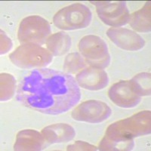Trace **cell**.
Segmentation results:
<instances>
[{
    "label": "cell",
    "instance_id": "cell-11",
    "mask_svg": "<svg viewBox=\"0 0 151 151\" xmlns=\"http://www.w3.org/2000/svg\"><path fill=\"white\" fill-rule=\"evenodd\" d=\"M76 81L79 87L89 91H98L104 88L109 83L107 73L102 69L86 67L78 73Z\"/></svg>",
    "mask_w": 151,
    "mask_h": 151
},
{
    "label": "cell",
    "instance_id": "cell-15",
    "mask_svg": "<svg viewBox=\"0 0 151 151\" xmlns=\"http://www.w3.org/2000/svg\"><path fill=\"white\" fill-rule=\"evenodd\" d=\"M46 47L53 56H62L68 52L71 47L70 36L64 32L52 34L47 39Z\"/></svg>",
    "mask_w": 151,
    "mask_h": 151
},
{
    "label": "cell",
    "instance_id": "cell-19",
    "mask_svg": "<svg viewBox=\"0 0 151 151\" xmlns=\"http://www.w3.org/2000/svg\"><path fill=\"white\" fill-rule=\"evenodd\" d=\"M134 140L126 142L112 141L104 137L100 142L98 150H132L134 147Z\"/></svg>",
    "mask_w": 151,
    "mask_h": 151
},
{
    "label": "cell",
    "instance_id": "cell-18",
    "mask_svg": "<svg viewBox=\"0 0 151 151\" xmlns=\"http://www.w3.org/2000/svg\"><path fill=\"white\" fill-rule=\"evenodd\" d=\"M15 91V79L8 73L1 74V101L12 98Z\"/></svg>",
    "mask_w": 151,
    "mask_h": 151
},
{
    "label": "cell",
    "instance_id": "cell-20",
    "mask_svg": "<svg viewBox=\"0 0 151 151\" xmlns=\"http://www.w3.org/2000/svg\"><path fill=\"white\" fill-rule=\"evenodd\" d=\"M67 150H97V147L85 141H76L73 144L67 147Z\"/></svg>",
    "mask_w": 151,
    "mask_h": 151
},
{
    "label": "cell",
    "instance_id": "cell-14",
    "mask_svg": "<svg viewBox=\"0 0 151 151\" xmlns=\"http://www.w3.org/2000/svg\"><path fill=\"white\" fill-rule=\"evenodd\" d=\"M150 2H147L140 10L130 14L129 23L132 29L139 33H150Z\"/></svg>",
    "mask_w": 151,
    "mask_h": 151
},
{
    "label": "cell",
    "instance_id": "cell-12",
    "mask_svg": "<svg viewBox=\"0 0 151 151\" xmlns=\"http://www.w3.org/2000/svg\"><path fill=\"white\" fill-rule=\"evenodd\" d=\"M41 134L47 143L52 144L72 141L76 135V132L68 124L57 123L44 128Z\"/></svg>",
    "mask_w": 151,
    "mask_h": 151
},
{
    "label": "cell",
    "instance_id": "cell-13",
    "mask_svg": "<svg viewBox=\"0 0 151 151\" xmlns=\"http://www.w3.org/2000/svg\"><path fill=\"white\" fill-rule=\"evenodd\" d=\"M42 134L33 129L18 132L14 146V150H42L45 147Z\"/></svg>",
    "mask_w": 151,
    "mask_h": 151
},
{
    "label": "cell",
    "instance_id": "cell-8",
    "mask_svg": "<svg viewBox=\"0 0 151 151\" xmlns=\"http://www.w3.org/2000/svg\"><path fill=\"white\" fill-rule=\"evenodd\" d=\"M112 110L106 103L90 100L78 105L72 111L71 116L79 122L101 123L111 116Z\"/></svg>",
    "mask_w": 151,
    "mask_h": 151
},
{
    "label": "cell",
    "instance_id": "cell-5",
    "mask_svg": "<svg viewBox=\"0 0 151 151\" xmlns=\"http://www.w3.org/2000/svg\"><path fill=\"white\" fill-rule=\"evenodd\" d=\"M78 48L86 64L98 69L110 65V55L106 42L98 36L88 35L80 40Z\"/></svg>",
    "mask_w": 151,
    "mask_h": 151
},
{
    "label": "cell",
    "instance_id": "cell-3",
    "mask_svg": "<svg viewBox=\"0 0 151 151\" xmlns=\"http://www.w3.org/2000/svg\"><path fill=\"white\" fill-rule=\"evenodd\" d=\"M11 61L21 69L45 68L52 61L53 55L48 50L34 43L22 44L9 55Z\"/></svg>",
    "mask_w": 151,
    "mask_h": 151
},
{
    "label": "cell",
    "instance_id": "cell-21",
    "mask_svg": "<svg viewBox=\"0 0 151 151\" xmlns=\"http://www.w3.org/2000/svg\"><path fill=\"white\" fill-rule=\"evenodd\" d=\"M12 48V42L10 38L1 31V55H5Z\"/></svg>",
    "mask_w": 151,
    "mask_h": 151
},
{
    "label": "cell",
    "instance_id": "cell-10",
    "mask_svg": "<svg viewBox=\"0 0 151 151\" xmlns=\"http://www.w3.org/2000/svg\"><path fill=\"white\" fill-rule=\"evenodd\" d=\"M108 96L116 106L125 109L134 108L141 101V97L133 91L128 80L113 84L109 89Z\"/></svg>",
    "mask_w": 151,
    "mask_h": 151
},
{
    "label": "cell",
    "instance_id": "cell-6",
    "mask_svg": "<svg viewBox=\"0 0 151 151\" xmlns=\"http://www.w3.org/2000/svg\"><path fill=\"white\" fill-rule=\"evenodd\" d=\"M52 33L49 23L39 15H31L25 17L20 23L17 31V38L21 44L34 43L43 45Z\"/></svg>",
    "mask_w": 151,
    "mask_h": 151
},
{
    "label": "cell",
    "instance_id": "cell-9",
    "mask_svg": "<svg viewBox=\"0 0 151 151\" xmlns=\"http://www.w3.org/2000/svg\"><path fill=\"white\" fill-rule=\"evenodd\" d=\"M106 35L117 47L125 51H139L145 45V41L142 36L126 28H110L106 31Z\"/></svg>",
    "mask_w": 151,
    "mask_h": 151
},
{
    "label": "cell",
    "instance_id": "cell-2",
    "mask_svg": "<svg viewBox=\"0 0 151 151\" xmlns=\"http://www.w3.org/2000/svg\"><path fill=\"white\" fill-rule=\"evenodd\" d=\"M150 110H144L129 118L117 121L108 126L104 137L112 141L126 142L134 137L150 134Z\"/></svg>",
    "mask_w": 151,
    "mask_h": 151
},
{
    "label": "cell",
    "instance_id": "cell-17",
    "mask_svg": "<svg viewBox=\"0 0 151 151\" xmlns=\"http://www.w3.org/2000/svg\"><path fill=\"white\" fill-rule=\"evenodd\" d=\"M86 62L81 54L78 52H73L69 54L64 60V73L68 74H75L80 72L86 68Z\"/></svg>",
    "mask_w": 151,
    "mask_h": 151
},
{
    "label": "cell",
    "instance_id": "cell-16",
    "mask_svg": "<svg viewBox=\"0 0 151 151\" xmlns=\"http://www.w3.org/2000/svg\"><path fill=\"white\" fill-rule=\"evenodd\" d=\"M130 82L131 86L134 93L139 96L150 95V73H141L132 78Z\"/></svg>",
    "mask_w": 151,
    "mask_h": 151
},
{
    "label": "cell",
    "instance_id": "cell-4",
    "mask_svg": "<svg viewBox=\"0 0 151 151\" xmlns=\"http://www.w3.org/2000/svg\"><path fill=\"white\" fill-rule=\"evenodd\" d=\"M92 20L91 10L82 3L67 5L53 17L55 26L62 30H75L87 27Z\"/></svg>",
    "mask_w": 151,
    "mask_h": 151
},
{
    "label": "cell",
    "instance_id": "cell-1",
    "mask_svg": "<svg viewBox=\"0 0 151 151\" xmlns=\"http://www.w3.org/2000/svg\"><path fill=\"white\" fill-rule=\"evenodd\" d=\"M17 101L26 107L48 115H60L81 99L79 85L72 75L53 69H35L17 86Z\"/></svg>",
    "mask_w": 151,
    "mask_h": 151
},
{
    "label": "cell",
    "instance_id": "cell-7",
    "mask_svg": "<svg viewBox=\"0 0 151 151\" xmlns=\"http://www.w3.org/2000/svg\"><path fill=\"white\" fill-rule=\"evenodd\" d=\"M90 2L96 6L98 17L106 25L115 28L129 23L130 13L125 2L94 1Z\"/></svg>",
    "mask_w": 151,
    "mask_h": 151
}]
</instances>
